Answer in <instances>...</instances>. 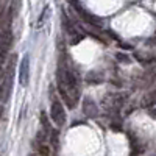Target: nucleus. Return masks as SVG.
<instances>
[{
    "label": "nucleus",
    "instance_id": "1",
    "mask_svg": "<svg viewBox=\"0 0 156 156\" xmlns=\"http://www.w3.org/2000/svg\"><path fill=\"white\" fill-rule=\"evenodd\" d=\"M58 92L62 101L66 103V106H69V109H73L80 101V89H78L76 76L69 69L59 67L58 70Z\"/></svg>",
    "mask_w": 156,
    "mask_h": 156
},
{
    "label": "nucleus",
    "instance_id": "2",
    "mask_svg": "<svg viewBox=\"0 0 156 156\" xmlns=\"http://www.w3.org/2000/svg\"><path fill=\"white\" fill-rule=\"evenodd\" d=\"M16 61L17 56L11 55L6 64V70L3 75V81L2 86H0V101H6V98L9 97V92L12 89V83H14V70H16Z\"/></svg>",
    "mask_w": 156,
    "mask_h": 156
},
{
    "label": "nucleus",
    "instance_id": "3",
    "mask_svg": "<svg viewBox=\"0 0 156 156\" xmlns=\"http://www.w3.org/2000/svg\"><path fill=\"white\" fill-rule=\"evenodd\" d=\"M50 117H51V120H53V123L56 126H62L64 123H66V111H64V106H62L61 100H58V98L51 100Z\"/></svg>",
    "mask_w": 156,
    "mask_h": 156
},
{
    "label": "nucleus",
    "instance_id": "4",
    "mask_svg": "<svg viewBox=\"0 0 156 156\" xmlns=\"http://www.w3.org/2000/svg\"><path fill=\"white\" fill-rule=\"evenodd\" d=\"M28 73H30V56L25 55L19 64V83L22 86L28 84Z\"/></svg>",
    "mask_w": 156,
    "mask_h": 156
},
{
    "label": "nucleus",
    "instance_id": "5",
    "mask_svg": "<svg viewBox=\"0 0 156 156\" xmlns=\"http://www.w3.org/2000/svg\"><path fill=\"white\" fill-rule=\"evenodd\" d=\"M140 105L144 106V108H151V106L156 105V84L148 90V92H147L144 97H142Z\"/></svg>",
    "mask_w": 156,
    "mask_h": 156
},
{
    "label": "nucleus",
    "instance_id": "6",
    "mask_svg": "<svg viewBox=\"0 0 156 156\" xmlns=\"http://www.w3.org/2000/svg\"><path fill=\"white\" fill-rule=\"evenodd\" d=\"M34 148H36V151H37L39 156H50V148H48V145L44 144L42 139H36Z\"/></svg>",
    "mask_w": 156,
    "mask_h": 156
},
{
    "label": "nucleus",
    "instance_id": "7",
    "mask_svg": "<svg viewBox=\"0 0 156 156\" xmlns=\"http://www.w3.org/2000/svg\"><path fill=\"white\" fill-rule=\"evenodd\" d=\"M84 114H86V115H89V117L97 115V106H95V105H94V103L90 101L89 98H86V100H84Z\"/></svg>",
    "mask_w": 156,
    "mask_h": 156
},
{
    "label": "nucleus",
    "instance_id": "8",
    "mask_svg": "<svg viewBox=\"0 0 156 156\" xmlns=\"http://www.w3.org/2000/svg\"><path fill=\"white\" fill-rule=\"evenodd\" d=\"M41 123H42V126H44V131H45V134L51 133V129H50V125H48V119H47V115H45L44 112L41 114Z\"/></svg>",
    "mask_w": 156,
    "mask_h": 156
},
{
    "label": "nucleus",
    "instance_id": "9",
    "mask_svg": "<svg viewBox=\"0 0 156 156\" xmlns=\"http://www.w3.org/2000/svg\"><path fill=\"white\" fill-rule=\"evenodd\" d=\"M150 115L153 117V119H156V108H151L150 109Z\"/></svg>",
    "mask_w": 156,
    "mask_h": 156
}]
</instances>
